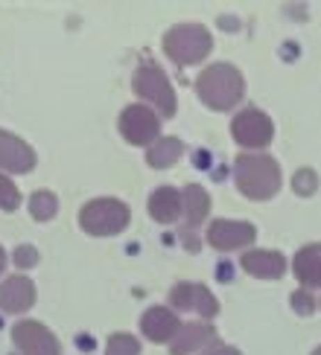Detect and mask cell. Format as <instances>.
<instances>
[{
	"label": "cell",
	"mask_w": 321,
	"mask_h": 355,
	"mask_svg": "<svg viewBox=\"0 0 321 355\" xmlns=\"http://www.w3.org/2000/svg\"><path fill=\"white\" fill-rule=\"evenodd\" d=\"M18 204H21V196H18V187H15L9 178L0 175V210H18Z\"/></svg>",
	"instance_id": "7402d4cb"
},
{
	"label": "cell",
	"mask_w": 321,
	"mask_h": 355,
	"mask_svg": "<svg viewBox=\"0 0 321 355\" xmlns=\"http://www.w3.org/2000/svg\"><path fill=\"white\" fill-rule=\"evenodd\" d=\"M242 268L260 279H281L286 274V259L277 250H245Z\"/></svg>",
	"instance_id": "5bb4252c"
},
{
	"label": "cell",
	"mask_w": 321,
	"mask_h": 355,
	"mask_svg": "<svg viewBox=\"0 0 321 355\" xmlns=\"http://www.w3.org/2000/svg\"><path fill=\"white\" fill-rule=\"evenodd\" d=\"M0 166L6 172H29L35 166V152L21 137L0 131Z\"/></svg>",
	"instance_id": "7c38bea8"
},
{
	"label": "cell",
	"mask_w": 321,
	"mask_h": 355,
	"mask_svg": "<svg viewBox=\"0 0 321 355\" xmlns=\"http://www.w3.org/2000/svg\"><path fill=\"white\" fill-rule=\"evenodd\" d=\"M12 338H15V347L21 349V355H62L56 335L35 320H21L15 327Z\"/></svg>",
	"instance_id": "9c48e42d"
},
{
	"label": "cell",
	"mask_w": 321,
	"mask_h": 355,
	"mask_svg": "<svg viewBox=\"0 0 321 355\" xmlns=\"http://www.w3.org/2000/svg\"><path fill=\"white\" fill-rule=\"evenodd\" d=\"M292 309H295L298 315H313L315 312V300L310 291H295L292 294Z\"/></svg>",
	"instance_id": "cb8c5ba5"
},
{
	"label": "cell",
	"mask_w": 321,
	"mask_h": 355,
	"mask_svg": "<svg viewBox=\"0 0 321 355\" xmlns=\"http://www.w3.org/2000/svg\"><path fill=\"white\" fill-rule=\"evenodd\" d=\"M35 262H38V250L33 245H21L15 250V265H18V268H33Z\"/></svg>",
	"instance_id": "d4e9b609"
},
{
	"label": "cell",
	"mask_w": 321,
	"mask_h": 355,
	"mask_svg": "<svg viewBox=\"0 0 321 355\" xmlns=\"http://www.w3.org/2000/svg\"><path fill=\"white\" fill-rule=\"evenodd\" d=\"M181 198H184L187 227L201 225V221L208 218V213H211V198H208V192H204L201 187H196V184H190V187L181 192Z\"/></svg>",
	"instance_id": "d6986e66"
},
{
	"label": "cell",
	"mask_w": 321,
	"mask_h": 355,
	"mask_svg": "<svg viewBox=\"0 0 321 355\" xmlns=\"http://www.w3.org/2000/svg\"><path fill=\"white\" fill-rule=\"evenodd\" d=\"M3 265H6V254H3V248H0V271H3Z\"/></svg>",
	"instance_id": "4316f807"
},
{
	"label": "cell",
	"mask_w": 321,
	"mask_h": 355,
	"mask_svg": "<svg viewBox=\"0 0 321 355\" xmlns=\"http://www.w3.org/2000/svg\"><path fill=\"white\" fill-rule=\"evenodd\" d=\"M135 91L140 99L152 102L158 108L160 116H172L175 114V94H172V85L167 79V73L155 67V64H143L135 73Z\"/></svg>",
	"instance_id": "5b68a950"
},
{
	"label": "cell",
	"mask_w": 321,
	"mask_h": 355,
	"mask_svg": "<svg viewBox=\"0 0 321 355\" xmlns=\"http://www.w3.org/2000/svg\"><path fill=\"white\" fill-rule=\"evenodd\" d=\"M184 155V146L181 140L175 137H160L149 146V152H146V164H149L152 169H167L172 164H179V157Z\"/></svg>",
	"instance_id": "ac0fdd59"
},
{
	"label": "cell",
	"mask_w": 321,
	"mask_h": 355,
	"mask_svg": "<svg viewBox=\"0 0 321 355\" xmlns=\"http://www.w3.org/2000/svg\"><path fill=\"white\" fill-rule=\"evenodd\" d=\"M231 135L242 149H266L274 137V125L263 111L257 108H245L233 116L231 123Z\"/></svg>",
	"instance_id": "8992f818"
},
{
	"label": "cell",
	"mask_w": 321,
	"mask_h": 355,
	"mask_svg": "<svg viewBox=\"0 0 321 355\" xmlns=\"http://www.w3.org/2000/svg\"><path fill=\"white\" fill-rule=\"evenodd\" d=\"M196 94L208 108L228 111L233 105H240V99L245 94L242 73L231 64H211L208 70H201V76L196 79Z\"/></svg>",
	"instance_id": "6da1fadb"
},
{
	"label": "cell",
	"mask_w": 321,
	"mask_h": 355,
	"mask_svg": "<svg viewBox=\"0 0 321 355\" xmlns=\"http://www.w3.org/2000/svg\"><path fill=\"white\" fill-rule=\"evenodd\" d=\"M292 271L301 279V286L318 288L321 286V245H306L301 248L295 259H292Z\"/></svg>",
	"instance_id": "e0dca14e"
},
{
	"label": "cell",
	"mask_w": 321,
	"mask_h": 355,
	"mask_svg": "<svg viewBox=\"0 0 321 355\" xmlns=\"http://www.w3.org/2000/svg\"><path fill=\"white\" fill-rule=\"evenodd\" d=\"M208 355H242V352L233 349V347H219V349H213V352H208Z\"/></svg>",
	"instance_id": "484cf974"
},
{
	"label": "cell",
	"mask_w": 321,
	"mask_h": 355,
	"mask_svg": "<svg viewBox=\"0 0 321 355\" xmlns=\"http://www.w3.org/2000/svg\"><path fill=\"white\" fill-rule=\"evenodd\" d=\"M170 303H172V309H179V312H199L201 318L219 315L216 297L199 283H175L170 291Z\"/></svg>",
	"instance_id": "ba28073f"
},
{
	"label": "cell",
	"mask_w": 321,
	"mask_h": 355,
	"mask_svg": "<svg viewBox=\"0 0 321 355\" xmlns=\"http://www.w3.org/2000/svg\"><path fill=\"white\" fill-rule=\"evenodd\" d=\"M35 303V286L26 277H9L6 283H0V309L9 315H21Z\"/></svg>",
	"instance_id": "8fae6325"
},
{
	"label": "cell",
	"mask_w": 321,
	"mask_h": 355,
	"mask_svg": "<svg viewBox=\"0 0 321 355\" xmlns=\"http://www.w3.org/2000/svg\"><path fill=\"white\" fill-rule=\"evenodd\" d=\"M58 210V198L53 196V192L41 189V192H33V198H29V213H33V218L38 221H50Z\"/></svg>",
	"instance_id": "ffe728a7"
},
{
	"label": "cell",
	"mask_w": 321,
	"mask_h": 355,
	"mask_svg": "<svg viewBox=\"0 0 321 355\" xmlns=\"http://www.w3.org/2000/svg\"><path fill=\"white\" fill-rule=\"evenodd\" d=\"M254 225L248 221H213L211 230H208V242L216 248V250H240L245 245L254 242Z\"/></svg>",
	"instance_id": "30bf717a"
},
{
	"label": "cell",
	"mask_w": 321,
	"mask_h": 355,
	"mask_svg": "<svg viewBox=\"0 0 321 355\" xmlns=\"http://www.w3.org/2000/svg\"><path fill=\"white\" fill-rule=\"evenodd\" d=\"M129 207L117 198H97L91 204L82 207L79 213V225L85 233L91 236H117L123 233L129 225Z\"/></svg>",
	"instance_id": "277c9868"
},
{
	"label": "cell",
	"mask_w": 321,
	"mask_h": 355,
	"mask_svg": "<svg viewBox=\"0 0 321 355\" xmlns=\"http://www.w3.org/2000/svg\"><path fill=\"white\" fill-rule=\"evenodd\" d=\"M313 355H321V347H318V349H315V352H313Z\"/></svg>",
	"instance_id": "83f0119b"
},
{
	"label": "cell",
	"mask_w": 321,
	"mask_h": 355,
	"mask_svg": "<svg viewBox=\"0 0 321 355\" xmlns=\"http://www.w3.org/2000/svg\"><path fill=\"white\" fill-rule=\"evenodd\" d=\"M181 210H184V198H181L179 189L160 187V189H155L149 196V216L155 221H160V225H172Z\"/></svg>",
	"instance_id": "2e32d148"
},
{
	"label": "cell",
	"mask_w": 321,
	"mask_h": 355,
	"mask_svg": "<svg viewBox=\"0 0 321 355\" xmlns=\"http://www.w3.org/2000/svg\"><path fill=\"white\" fill-rule=\"evenodd\" d=\"M158 114L146 105H129L120 114V135L131 143V146H149L158 140Z\"/></svg>",
	"instance_id": "52a82bcc"
},
{
	"label": "cell",
	"mask_w": 321,
	"mask_h": 355,
	"mask_svg": "<svg viewBox=\"0 0 321 355\" xmlns=\"http://www.w3.org/2000/svg\"><path fill=\"white\" fill-rule=\"evenodd\" d=\"M233 178L245 198L266 201L281 189V166L269 155H240L233 164Z\"/></svg>",
	"instance_id": "7a4b0ae2"
},
{
	"label": "cell",
	"mask_w": 321,
	"mask_h": 355,
	"mask_svg": "<svg viewBox=\"0 0 321 355\" xmlns=\"http://www.w3.org/2000/svg\"><path fill=\"white\" fill-rule=\"evenodd\" d=\"M106 355H140V344H138V338H135V335L117 332V335L108 338Z\"/></svg>",
	"instance_id": "44dd1931"
},
{
	"label": "cell",
	"mask_w": 321,
	"mask_h": 355,
	"mask_svg": "<svg viewBox=\"0 0 321 355\" xmlns=\"http://www.w3.org/2000/svg\"><path fill=\"white\" fill-rule=\"evenodd\" d=\"M140 329L149 341L167 344L175 338V332H179V318L164 306H152V309H146V315L140 318Z\"/></svg>",
	"instance_id": "4fadbf2b"
},
{
	"label": "cell",
	"mask_w": 321,
	"mask_h": 355,
	"mask_svg": "<svg viewBox=\"0 0 321 355\" xmlns=\"http://www.w3.org/2000/svg\"><path fill=\"white\" fill-rule=\"evenodd\" d=\"M213 338H216V332L208 323H187V327H179V332H175V338L170 341V352L172 355L196 352L201 347H208Z\"/></svg>",
	"instance_id": "9a60e30c"
},
{
	"label": "cell",
	"mask_w": 321,
	"mask_h": 355,
	"mask_svg": "<svg viewBox=\"0 0 321 355\" xmlns=\"http://www.w3.org/2000/svg\"><path fill=\"white\" fill-rule=\"evenodd\" d=\"M211 47L213 38L201 24H179L164 35V53L181 67L199 64L211 53Z\"/></svg>",
	"instance_id": "3957f363"
},
{
	"label": "cell",
	"mask_w": 321,
	"mask_h": 355,
	"mask_svg": "<svg viewBox=\"0 0 321 355\" xmlns=\"http://www.w3.org/2000/svg\"><path fill=\"white\" fill-rule=\"evenodd\" d=\"M315 184H318V175H315L313 169H301V172L295 175V181H292V187H295L298 196H313Z\"/></svg>",
	"instance_id": "603a6c76"
}]
</instances>
